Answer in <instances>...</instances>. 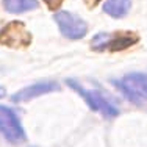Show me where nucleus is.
<instances>
[{
	"label": "nucleus",
	"mask_w": 147,
	"mask_h": 147,
	"mask_svg": "<svg viewBox=\"0 0 147 147\" xmlns=\"http://www.w3.org/2000/svg\"><path fill=\"white\" fill-rule=\"evenodd\" d=\"M138 42V36L133 33H117V34H111V33H99L92 38L91 41V47L94 50H124V49L130 47V45Z\"/></svg>",
	"instance_id": "nucleus-1"
},
{
	"label": "nucleus",
	"mask_w": 147,
	"mask_h": 147,
	"mask_svg": "<svg viewBox=\"0 0 147 147\" xmlns=\"http://www.w3.org/2000/svg\"><path fill=\"white\" fill-rule=\"evenodd\" d=\"M53 19L58 24L63 36L69 38V39H82L88 33V24L80 16L74 14L71 11H58L53 16Z\"/></svg>",
	"instance_id": "nucleus-2"
},
{
	"label": "nucleus",
	"mask_w": 147,
	"mask_h": 147,
	"mask_svg": "<svg viewBox=\"0 0 147 147\" xmlns=\"http://www.w3.org/2000/svg\"><path fill=\"white\" fill-rule=\"evenodd\" d=\"M67 85L71 86L74 91L80 94V96L85 99V102L89 105L91 110H96V111H100L105 117L111 119V117H116L119 114V110L114 107L113 103H110L107 99L102 96V94L96 92V91H86L83 86H80V83L74 82V80H67Z\"/></svg>",
	"instance_id": "nucleus-3"
},
{
	"label": "nucleus",
	"mask_w": 147,
	"mask_h": 147,
	"mask_svg": "<svg viewBox=\"0 0 147 147\" xmlns=\"http://www.w3.org/2000/svg\"><path fill=\"white\" fill-rule=\"evenodd\" d=\"M0 133L13 144L25 141V131L17 114L5 105H0Z\"/></svg>",
	"instance_id": "nucleus-4"
},
{
	"label": "nucleus",
	"mask_w": 147,
	"mask_h": 147,
	"mask_svg": "<svg viewBox=\"0 0 147 147\" xmlns=\"http://www.w3.org/2000/svg\"><path fill=\"white\" fill-rule=\"evenodd\" d=\"M31 41L30 33L25 28V24L14 20L0 30V44L8 47H27Z\"/></svg>",
	"instance_id": "nucleus-5"
},
{
	"label": "nucleus",
	"mask_w": 147,
	"mask_h": 147,
	"mask_svg": "<svg viewBox=\"0 0 147 147\" xmlns=\"http://www.w3.org/2000/svg\"><path fill=\"white\" fill-rule=\"evenodd\" d=\"M59 85L57 82H41V83H34L31 86H27V88L20 89L19 92H16L14 96L11 97L13 102H27V100H31L38 96H44L47 92H53V91H58Z\"/></svg>",
	"instance_id": "nucleus-6"
},
{
	"label": "nucleus",
	"mask_w": 147,
	"mask_h": 147,
	"mask_svg": "<svg viewBox=\"0 0 147 147\" xmlns=\"http://www.w3.org/2000/svg\"><path fill=\"white\" fill-rule=\"evenodd\" d=\"M131 8V0H107L103 3V11L108 16L121 19L127 16Z\"/></svg>",
	"instance_id": "nucleus-7"
},
{
	"label": "nucleus",
	"mask_w": 147,
	"mask_h": 147,
	"mask_svg": "<svg viewBox=\"0 0 147 147\" xmlns=\"http://www.w3.org/2000/svg\"><path fill=\"white\" fill-rule=\"evenodd\" d=\"M3 6L8 13L20 14V13L36 9L39 3H38V0H3Z\"/></svg>",
	"instance_id": "nucleus-8"
},
{
	"label": "nucleus",
	"mask_w": 147,
	"mask_h": 147,
	"mask_svg": "<svg viewBox=\"0 0 147 147\" xmlns=\"http://www.w3.org/2000/svg\"><path fill=\"white\" fill-rule=\"evenodd\" d=\"M113 83H114V86H116L117 89H121L122 92H124V96L127 97L131 103H135V105H144V102H146L144 96H142L139 91H136L133 86H130L127 82H119V80H114Z\"/></svg>",
	"instance_id": "nucleus-9"
},
{
	"label": "nucleus",
	"mask_w": 147,
	"mask_h": 147,
	"mask_svg": "<svg viewBox=\"0 0 147 147\" xmlns=\"http://www.w3.org/2000/svg\"><path fill=\"white\" fill-rule=\"evenodd\" d=\"M124 82H127L130 86H133L136 91L147 97V74L142 72H131L124 77Z\"/></svg>",
	"instance_id": "nucleus-10"
},
{
	"label": "nucleus",
	"mask_w": 147,
	"mask_h": 147,
	"mask_svg": "<svg viewBox=\"0 0 147 147\" xmlns=\"http://www.w3.org/2000/svg\"><path fill=\"white\" fill-rule=\"evenodd\" d=\"M45 2H47V5L53 9V8H57V6H59V3H61L63 0H45Z\"/></svg>",
	"instance_id": "nucleus-11"
},
{
	"label": "nucleus",
	"mask_w": 147,
	"mask_h": 147,
	"mask_svg": "<svg viewBox=\"0 0 147 147\" xmlns=\"http://www.w3.org/2000/svg\"><path fill=\"white\" fill-rule=\"evenodd\" d=\"M6 96V89L3 88V86H0V99H2V97H5Z\"/></svg>",
	"instance_id": "nucleus-12"
}]
</instances>
